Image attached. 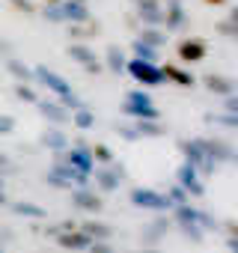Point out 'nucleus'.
Wrapping results in <instances>:
<instances>
[{
  "label": "nucleus",
  "mask_w": 238,
  "mask_h": 253,
  "mask_svg": "<svg viewBox=\"0 0 238 253\" xmlns=\"http://www.w3.org/2000/svg\"><path fill=\"white\" fill-rule=\"evenodd\" d=\"M137 6H155V3H161V0H134Z\"/></svg>",
  "instance_id": "35"
},
{
  "label": "nucleus",
  "mask_w": 238,
  "mask_h": 253,
  "mask_svg": "<svg viewBox=\"0 0 238 253\" xmlns=\"http://www.w3.org/2000/svg\"><path fill=\"white\" fill-rule=\"evenodd\" d=\"M12 211H15V214H24V217H42V209H36V206H30V203H15Z\"/></svg>",
  "instance_id": "29"
},
{
  "label": "nucleus",
  "mask_w": 238,
  "mask_h": 253,
  "mask_svg": "<svg viewBox=\"0 0 238 253\" xmlns=\"http://www.w3.org/2000/svg\"><path fill=\"white\" fill-rule=\"evenodd\" d=\"M36 107H39V113L51 122V125H63L66 119H69V107L60 101V104H54V101H36Z\"/></svg>",
  "instance_id": "12"
},
{
  "label": "nucleus",
  "mask_w": 238,
  "mask_h": 253,
  "mask_svg": "<svg viewBox=\"0 0 238 253\" xmlns=\"http://www.w3.org/2000/svg\"><path fill=\"white\" fill-rule=\"evenodd\" d=\"M33 78L42 84V86H48L54 95H60L63 98V104L66 107H72V110H78V107H83L78 98H75V92H72V84L66 81V78H60L57 72H51L48 66H39V69H33Z\"/></svg>",
  "instance_id": "1"
},
{
  "label": "nucleus",
  "mask_w": 238,
  "mask_h": 253,
  "mask_svg": "<svg viewBox=\"0 0 238 253\" xmlns=\"http://www.w3.org/2000/svg\"><path fill=\"white\" fill-rule=\"evenodd\" d=\"M179 188H188L191 194H202V185H199V167H194L191 161L179 170Z\"/></svg>",
  "instance_id": "14"
},
{
  "label": "nucleus",
  "mask_w": 238,
  "mask_h": 253,
  "mask_svg": "<svg viewBox=\"0 0 238 253\" xmlns=\"http://www.w3.org/2000/svg\"><path fill=\"white\" fill-rule=\"evenodd\" d=\"M0 188H3V173H0Z\"/></svg>",
  "instance_id": "38"
},
{
  "label": "nucleus",
  "mask_w": 238,
  "mask_h": 253,
  "mask_svg": "<svg viewBox=\"0 0 238 253\" xmlns=\"http://www.w3.org/2000/svg\"><path fill=\"white\" fill-rule=\"evenodd\" d=\"M15 128V119L12 116H0V134H9Z\"/></svg>",
  "instance_id": "31"
},
{
  "label": "nucleus",
  "mask_w": 238,
  "mask_h": 253,
  "mask_svg": "<svg viewBox=\"0 0 238 253\" xmlns=\"http://www.w3.org/2000/svg\"><path fill=\"white\" fill-rule=\"evenodd\" d=\"M0 167H6V158H3V155H0Z\"/></svg>",
  "instance_id": "36"
},
{
  "label": "nucleus",
  "mask_w": 238,
  "mask_h": 253,
  "mask_svg": "<svg viewBox=\"0 0 238 253\" xmlns=\"http://www.w3.org/2000/svg\"><path fill=\"white\" fill-rule=\"evenodd\" d=\"M232 161H235V164H238V155H235V158H232Z\"/></svg>",
  "instance_id": "39"
},
{
  "label": "nucleus",
  "mask_w": 238,
  "mask_h": 253,
  "mask_svg": "<svg viewBox=\"0 0 238 253\" xmlns=\"http://www.w3.org/2000/svg\"><path fill=\"white\" fill-rule=\"evenodd\" d=\"M202 86L208 89V92H214V95H232V92H238V81H232V78H226V75H217V72H211V75H205L202 78Z\"/></svg>",
  "instance_id": "11"
},
{
  "label": "nucleus",
  "mask_w": 238,
  "mask_h": 253,
  "mask_svg": "<svg viewBox=\"0 0 238 253\" xmlns=\"http://www.w3.org/2000/svg\"><path fill=\"white\" fill-rule=\"evenodd\" d=\"M122 110L125 116H131V119H158V107L152 104V98L146 95V92H128L125 98H122Z\"/></svg>",
  "instance_id": "4"
},
{
  "label": "nucleus",
  "mask_w": 238,
  "mask_h": 253,
  "mask_svg": "<svg viewBox=\"0 0 238 253\" xmlns=\"http://www.w3.org/2000/svg\"><path fill=\"white\" fill-rule=\"evenodd\" d=\"M63 158H66L75 170H80V173H86V176L92 173V149H89L83 140H78V143H75V149H69Z\"/></svg>",
  "instance_id": "9"
},
{
  "label": "nucleus",
  "mask_w": 238,
  "mask_h": 253,
  "mask_svg": "<svg viewBox=\"0 0 238 253\" xmlns=\"http://www.w3.org/2000/svg\"><path fill=\"white\" fill-rule=\"evenodd\" d=\"M42 146H48V149H54L57 155L66 149V134H63V128L60 125H51V128L42 134Z\"/></svg>",
  "instance_id": "18"
},
{
  "label": "nucleus",
  "mask_w": 238,
  "mask_h": 253,
  "mask_svg": "<svg viewBox=\"0 0 238 253\" xmlns=\"http://www.w3.org/2000/svg\"><path fill=\"white\" fill-rule=\"evenodd\" d=\"M167 226H170L167 220H155V223H149V226H146L149 232L143 235V241H146V244H155V238L161 241V238H164V232H167Z\"/></svg>",
  "instance_id": "24"
},
{
  "label": "nucleus",
  "mask_w": 238,
  "mask_h": 253,
  "mask_svg": "<svg viewBox=\"0 0 238 253\" xmlns=\"http://www.w3.org/2000/svg\"><path fill=\"white\" fill-rule=\"evenodd\" d=\"M48 21H66V24H80L89 21V9L86 3H78V0H60V3H45L42 12Z\"/></svg>",
  "instance_id": "2"
},
{
  "label": "nucleus",
  "mask_w": 238,
  "mask_h": 253,
  "mask_svg": "<svg viewBox=\"0 0 238 253\" xmlns=\"http://www.w3.org/2000/svg\"><path fill=\"white\" fill-rule=\"evenodd\" d=\"M122 167H116V170H110V167H104V170H98L95 173V182H98V191H116L119 188V182H122Z\"/></svg>",
  "instance_id": "15"
},
{
  "label": "nucleus",
  "mask_w": 238,
  "mask_h": 253,
  "mask_svg": "<svg viewBox=\"0 0 238 253\" xmlns=\"http://www.w3.org/2000/svg\"><path fill=\"white\" fill-rule=\"evenodd\" d=\"M72 206L80 209V211H89V214H95V211L104 209L101 197H98L95 191H86V185H80L78 191H72Z\"/></svg>",
  "instance_id": "10"
},
{
  "label": "nucleus",
  "mask_w": 238,
  "mask_h": 253,
  "mask_svg": "<svg viewBox=\"0 0 238 253\" xmlns=\"http://www.w3.org/2000/svg\"><path fill=\"white\" fill-rule=\"evenodd\" d=\"M92 149V161H98V164H113V152L104 146V143H95V146H89Z\"/></svg>",
  "instance_id": "27"
},
{
  "label": "nucleus",
  "mask_w": 238,
  "mask_h": 253,
  "mask_svg": "<svg viewBox=\"0 0 238 253\" xmlns=\"http://www.w3.org/2000/svg\"><path fill=\"white\" fill-rule=\"evenodd\" d=\"M161 69H164L167 84H176V86H194V84H197V81H194V75H191V72H185V69H179L176 63H164Z\"/></svg>",
  "instance_id": "16"
},
{
  "label": "nucleus",
  "mask_w": 238,
  "mask_h": 253,
  "mask_svg": "<svg viewBox=\"0 0 238 253\" xmlns=\"http://www.w3.org/2000/svg\"><path fill=\"white\" fill-rule=\"evenodd\" d=\"M134 57H140V60H158V48L155 45H149V42H143V39H134Z\"/></svg>",
  "instance_id": "22"
},
{
  "label": "nucleus",
  "mask_w": 238,
  "mask_h": 253,
  "mask_svg": "<svg viewBox=\"0 0 238 253\" xmlns=\"http://www.w3.org/2000/svg\"><path fill=\"white\" fill-rule=\"evenodd\" d=\"M202 3H205V6H226L229 0H202Z\"/></svg>",
  "instance_id": "34"
},
{
  "label": "nucleus",
  "mask_w": 238,
  "mask_h": 253,
  "mask_svg": "<svg viewBox=\"0 0 238 253\" xmlns=\"http://www.w3.org/2000/svg\"><path fill=\"white\" fill-rule=\"evenodd\" d=\"M12 92H15V98H21V101H30V104H36V101H39V95L27 86V81H18Z\"/></svg>",
  "instance_id": "25"
},
{
  "label": "nucleus",
  "mask_w": 238,
  "mask_h": 253,
  "mask_svg": "<svg viewBox=\"0 0 238 253\" xmlns=\"http://www.w3.org/2000/svg\"><path fill=\"white\" fill-rule=\"evenodd\" d=\"M137 18L146 27H152V24H161L164 21V9H161V3H155V6H137Z\"/></svg>",
  "instance_id": "19"
},
{
  "label": "nucleus",
  "mask_w": 238,
  "mask_h": 253,
  "mask_svg": "<svg viewBox=\"0 0 238 253\" xmlns=\"http://www.w3.org/2000/svg\"><path fill=\"white\" fill-rule=\"evenodd\" d=\"M78 3H86V0H78Z\"/></svg>",
  "instance_id": "40"
},
{
  "label": "nucleus",
  "mask_w": 238,
  "mask_h": 253,
  "mask_svg": "<svg viewBox=\"0 0 238 253\" xmlns=\"http://www.w3.org/2000/svg\"><path fill=\"white\" fill-rule=\"evenodd\" d=\"M45 3H60V0H45Z\"/></svg>",
  "instance_id": "37"
},
{
  "label": "nucleus",
  "mask_w": 238,
  "mask_h": 253,
  "mask_svg": "<svg viewBox=\"0 0 238 253\" xmlns=\"http://www.w3.org/2000/svg\"><path fill=\"white\" fill-rule=\"evenodd\" d=\"M176 54H179L182 63H202L205 54H208V45H205L202 39H197V36L179 39V42H176Z\"/></svg>",
  "instance_id": "7"
},
{
  "label": "nucleus",
  "mask_w": 238,
  "mask_h": 253,
  "mask_svg": "<svg viewBox=\"0 0 238 253\" xmlns=\"http://www.w3.org/2000/svg\"><path fill=\"white\" fill-rule=\"evenodd\" d=\"M6 72H9L12 78H18V81H30V78H33V69H27L21 60H9V63H6Z\"/></svg>",
  "instance_id": "23"
},
{
  "label": "nucleus",
  "mask_w": 238,
  "mask_h": 253,
  "mask_svg": "<svg viewBox=\"0 0 238 253\" xmlns=\"http://www.w3.org/2000/svg\"><path fill=\"white\" fill-rule=\"evenodd\" d=\"M131 203L140 206V209H152V211H167V209H173L170 194H158V191H149V188H134V191H131Z\"/></svg>",
  "instance_id": "5"
},
{
  "label": "nucleus",
  "mask_w": 238,
  "mask_h": 253,
  "mask_svg": "<svg viewBox=\"0 0 238 253\" xmlns=\"http://www.w3.org/2000/svg\"><path fill=\"white\" fill-rule=\"evenodd\" d=\"M140 39L149 42V45H155V48H164L167 45V30H158V24H152V27L140 30Z\"/></svg>",
  "instance_id": "20"
},
{
  "label": "nucleus",
  "mask_w": 238,
  "mask_h": 253,
  "mask_svg": "<svg viewBox=\"0 0 238 253\" xmlns=\"http://www.w3.org/2000/svg\"><path fill=\"white\" fill-rule=\"evenodd\" d=\"M214 30H217L220 36H226V39H232V42H238V24H232L229 18H223V21H217V24H214Z\"/></svg>",
  "instance_id": "26"
},
{
  "label": "nucleus",
  "mask_w": 238,
  "mask_h": 253,
  "mask_svg": "<svg viewBox=\"0 0 238 253\" xmlns=\"http://www.w3.org/2000/svg\"><path fill=\"white\" fill-rule=\"evenodd\" d=\"M80 229H83L89 238H92V235H95V238H110V232H113L107 223H95V220H83V223H80Z\"/></svg>",
  "instance_id": "21"
},
{
  "label": "nucleus",
  "mask_w": 238,
  "mask_h": 253,
  "mask_svg": "<svg viewBox=\"0 0 238 253\" xmlns=\"http://www.w3.org/2000/svg\"><path fill=\"white\" fill-rule=\"evenodd\" d=\"M92 122H95V116L86 107H78L75 110V125H78V128H92Z\"/></svg>",
  "instance_id": "28"
},
{
  "label": "nucleus",
  "mask_w": 238,
  "mask_h": 253,
  "mask_svg": "<svg viewBox=\"0 0 238 253\" xmlns=\"http://www.w3.org/2000/svg\"><path fill=\"white\" fill-rule=\"evenodd\" d=\"M66 54H69L78 66H83L89 75H101V72H104V66H101V60H98V54H95L89 45H83V42L69 45V48H66Z\"/></svg>",
  "instance_id": "6"
},
{
  "label": "nucleus",
  "mask_w": 238,
  "mask_h": 253,
  "mask_svg": "<svg viewBox=\"0 0 238 253\" xmlns=\"http://www.w3.org/2000/svg\"><path fill=\"white\" fill-rule=\"evenodd\" d=\"M6 3L15 6L21 15H36V3H33V0H6Z\"/></svg>",
  "instance_id": "30"
},
{
  "label": "nucleus",
  "mask_w": 238,
  "mask_h": 253,
  "mask_svg": "<svg viewBox=\"0 0 238 253\" xmlns=\"http://www.w3.org/2000/svg\"><path fill=\"white\" fill-rule=\"evenodd\" d=\"M125 63H128V54L122 45H110L107 48V63L104 69H110V75H125Z\"/></svg>",
  "instance_id": "13"
},
{
  "label": "nucleus",
  "mask_w": 238,
  "mask_h": 253,
  "mask_svg": "<svg viewBox=\"0 0 238 253\" xmlns=\"http://www.w3.org/2000/svg\"><path fill=\"white\" fill-rule=\"evenodd\" d=\"M223 110L238 116V95H235V92H232V95H226V107H223Z\"/></svg>",
  "instance_id": "32"
},
{
  "label": "nucleus",
  "mask_w": 238,
  "mask_h": 253,
  "mask_svg": "<svg viewBox=\"0 0 238 253\" xmlns=\"http://www.w3.org/2000/svg\"><path fill=\"white\" fill-rule=\"evenodd\" d=\"M63 247H72V250H83V247H92V238L83 232V229H69L57 238Z\"/></svg>",
  "instance_id": "17"
},
{
  "label": "nucleus",
  "mask_w": 238,
  "mask_h": 253,
  "mask_svg": "<svg viewBox=\"0 0 238 253\" xmlns=\"http://www.w3.org/2000/svg\"><path fill=\"white\" fill-rule=\"evenodd\" d=\"M125 75H131L137 84L143 86H164L167 78H164V69L152 60H140V57H128L125 63Z\"/></svg>",
  "instance_id": "3"
},
{
  "label": "nucleus",
  "mask_w": 238,
  "mask_h": 253,
  "mask_svg": "<svg viewBox=\"0 0 238 253\" xmlns=\"http://www.w3.org/2000/svg\"><path fill=\"white\" fill-rule=\"evenodd\" d=\"M232 24H238V6H229V15H226Z\"/></svg>",
  "instance_id": "33"
},
{
  "label": "nucleus",
  "mask_w": 238,
  "mask_h": 253,
  "mask_svg": "<svg viewBox=\"0 0 238 253\" xmlns=\"http://www.w3.org/2000/svg\"><path fill=\"white\" fill-rule=\"evenodd\" d=\"M161 24H164L167 33H179V30L188 27V12L182 9V0H170L167 9H164V21Z\"/></svg>",
  "instance_id": "8"
}]
</instances>
